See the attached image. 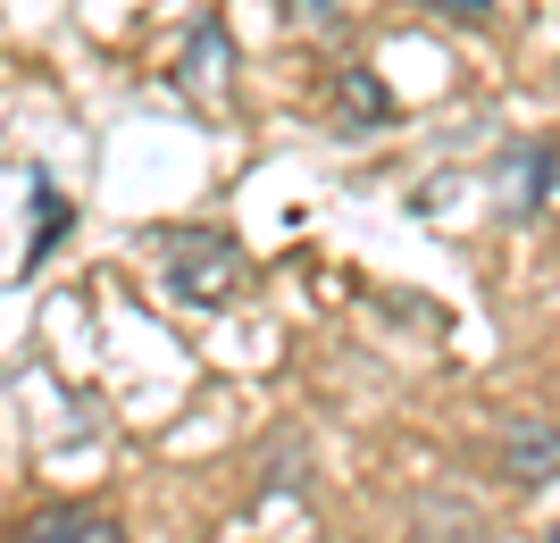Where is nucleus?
<instances>
[{"label": "nucleus", "mask_w": 560, "mask_h": 543, "mask_svg": "<svg viewBox=\"0 0 560 543\" xmlns=\"http://www.w3.org/2000/svg\"><path fill=\"white\" fill-rule=\"evenodd\" d=\"M160 260H167V293L192 302V309H218V302L243 293V243L226 226H167Z\"/></svg>", "instance_id": "1"}, {"label": "nucleus", "mask_w": 560, "mask_h": 543, "mask_svg": "<svg viewBox=\"0 0 560 543\" xmlns=\"http://www.w3.org/2000/svg\"><path fill=\"white\" fill-rule=\"evenodd\" d=\"M9 543H126V527L93 501H59V510H34Z\"/></svg>", "instance_id": "2"}, {"label": "nucleus", "mask_w": 560, "mask_h": 543, "mask_svg": "<svg viewBox=\"0 0 560 543\" xmlns=\"http://www.w3.org/2000/svg\"><path fill=\"white\" fill-rule=\"evenodd\" d=\"M502 469L518 485H552L560 476V426L552 418H511L502 426Z\"/></svg>", "instance_id": "3"}, {"label": "nucleus", "mask_w": 560, "mask_h": 543, "mask_svg": "<svg viewBox=\"0 0 560 543\" xmlns=\"http://www.w3.org/2000/svg\"><path fill=\"white\" fill-rule=\"evenodd\" d=\"M335 109H343V126H385L394 118V93H385L369 68H343L335 75Z\"/></svg>", "instance_id": "4"}, {"label": "nucleus", "mask_w": 560, "mask_h": 543, "mask_svg": "<svg viewBox=\"0 0 560 543\" xmlns=\"http://www.w3.org/2000/svg\"><path fill=\"white\" fill-rule=\"evenodd\" d=\"M218 59H226V34L210 25V34L192 43V59H185V84H192V93H218Z\"/></svg>", "instance_id": "5"}, {"label": "nucleus", "mask_w": 560, "mask_h": 543, "mask_svg": "<svg viewBox=\"0 0 560 543\" xmlns=\"http://www.w3.org/2000/svg\"><path fill=\"white\" fill-rule=\"evenodd\" d=\"M435 17H452V25H493L502 17V0H427Z\"/></svg>", "instance_id": "6"}, {"label": "nucleus", "mask_w": 560, "mask_h": 543, "mask_svg": "<svg viewBox=\"0 0 560 543\" xmlns=\"http://www.w3.org/2000/svg\"><path fill=\"white\" fill-rule=\"evenodd\" d=\"M293 17L302 25H343V0H293Z\"/></svg>", "instance_id": "7"}, {"label": "nucleus", "mask_w": 560, "mask_h": 543, "mask_svg": "<svg viewBox=\"0 0 560 543\" xmlns=\"http://www.w3.org/2000/svg\"><path fill=\"white\" fill-rule=\"evenodd\" d=\"M552 543H560V527H552Z\"/></svg>", "instance_id": "8"}]
</instances>
